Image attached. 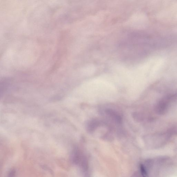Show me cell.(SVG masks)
Wrapping results in <instances>:
<instances>
[{"mask_svg":"<svg viewBox=\"0 0 177 177\" xmlns=\"http://www.w3.org/2000/svg\"><path fill=\"white\" fill-rule=\"evenodd\" d=\"M133 117L135 118L136 121L141 122L143 121V117L141 113H133Z\"/></svg>","mask_w":177,"mask_h":177,"instance_id":"5b68a950","label":"cell"},{"mask_svg":"<svg viewBox=\"0 0 177 177\" xmlns=\"http://www.w3.org/2000/svg\"><path fill=\"white\" fill-rule=\"evenodd\" d=\"M177 133V129L175 128H172L165 132L158 133L147 135L145 138L147 141L154 145H161L164 143L171 138L173 135Z\"/></svg>","mask_w":177,"mask_h":177,"instance_id":"6da1fadb","label":"cell"},{"mask_svg":"<svg viewBox=\"0 0 177 177\" xmlns=\"http://www.w3.org/2000/svg\"><path fill=\"white\" fill-rule=\"evenodd\" d=\"M106 112L107 114L112 118L117 123H121L122 122V119L117 113L112 109H106Z\"/></svg>","mask_w":177,"mask_h":177,"instance_id":"3957f363","label":"cell"},{"mask_svg":"<svg viewBox=\"0 0 177 177\" xmlns=\"http://www.w3.org/2000/svg\"><path fill=\"white\" fill-rule=\"evenodd\" d=\"M141 169L142 174L143 177H146L147 175L146 172V171L145 169L144 168V167H143V165H142L141 166Z\"/></svg>","mask_w":177,"mask_h":177,"instance_id":"8992f818","label":"cell"},{"mask_svg":"<svg viewBox=\"0 0 177 177\" xmlns=\"http://www.w3.org/2000/svg\"><path fill=\"white\" fill-rule=\"evenodd\" d=\"M100 125V122L96 120H93L89 122L87 125V129L90 132L94 131Z\"/></svg>","mask_w":177,"mask_h":177,"instance_id":"277c9868","label":"cell"},{"mask_svg":"<svg viewBox=\"0 0 177 177\" xmlns=\"http://www.w3.org/2000/svg\"><path fill=\"white\" fill-rule=\"evenodd\" d=\"M175 95H169L164 97L157 103L155 111L157 114L162 115L165 114L173 100L175 98Z\"/></svg>","mask_w":177,"mask_h":177,"instance_id":"7a4b0ae2","label":"cell"}]
</instances>
